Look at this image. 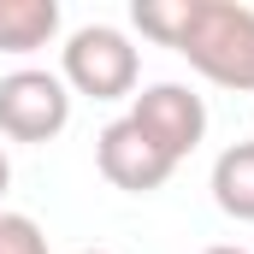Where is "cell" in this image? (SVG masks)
<instances>
[{"label":"cell","instance_id":"cell-2","mask_svg":"<svg viewBox=\"0 0 254 254\" xmlns=\"http://www.w3.org/2000/svg\"><path fill=\"white\" fill-rule=\"evenodd\" d=\"M60 77H65L71 95L125 101V95H136L142 54L130 48V36L119 24H83V30L65 36V48H60Z\"/></svg>","mask_w":254,"mask_h":254},{"label":"cell","instance_id":"cell-6","mask_svg":"<svg viewBox=\"0 0 254 254\" xmlns=\"http://www.w3.org/2000/svg\"><path fill=\"white\" fill-rule=\"evenodd\" d=\"M60 36L54 0H0V54H42Z\"/></svg>","mask_w":254,"mask_h":254},{"label":"cell","instance_id":"cell-11","mask_svg":"<svg viewBox=\"0 0 254 254\" xmlns=\"http://www.w3.org/2000/svg\"><path fill=\"white\" fill-rule=\"evenodd\" d=\"M201 254H249V249H237V243H213V249H201Z\"/></svg>","mask_w":254,"mask_h":254},{"label":"cell","instance_id":"cell-8","mask_svg":"<svg viewBox=\"0 0 254 254\" xmlns=\"http://www.w3.org/2000/svg\"><path fill=\"white\" fill-rule=\"evenodd\" d=\"M190 12H195V0H136L130 6V24L142 36H154L160 48H178L184 30H190Z\"/></svg>","mask_w":254,"mask_h":254},{"label":"cell","instance_id":"cell-4","mask_svg":"<svg viewBox=\"0 0 254 254\" xmlns=\"http://www.w3.org/2000/svg\"><path fill=\"white\" fill-rule=\"evenodd\" d=\"M130 125L142 130L166 160H190L207 136V101L195 95L190 83H148L125 113Z\"/></svg>","mask_w":254,"mask_h":254},{"label":"cell","instance_id":"cell-12","mask_svg":"<svg viewBox=\"0 0 254 254\" xmlns=\"http://www.w3.org/2000/svg\"><path fill=\"white\" fill-rule=\"evenodd\" d=\"M83 254H107V249H83Z\"/></svg>","mask_w":254,"mask_h":254},{"label":"cell","instance_id":"cell-9","mask_svg":"<svg viewBox=\"0 0 254 254\" xmlns=\"http://www.w3.org/2000/svg\"><path fill=\"white\" fill-rule=\"evenodd\" d=\"M0 254H48V231L30 213H0Z\"/></svg>","mask_w":254,"mask_h":254},{"label":"cell","instance_id":"cell-10","mask_svg":"<svg viewBox=\"0 0 254 254\" xmlns=\"http://www.w3.org/2000/svg\"><path fill=\"white\" fill-rule=\"evenodd\" d=\"M6 184H12V160H6V148H0V195H6Z\"/></svg>","mask_w":254,"mask_h":254},{"label":"cell","instance_id":"cell-5","mask_svg":"<svg viewBox=\"0 0 254 254\" xmlns=\"http://www.w3.org/2000/svg\"><path fill=\"white\" fill-rule=\"evenodd\" d=\"M95 166H101V178L113 190H125V195H154V190H166V178L178 172V160H166L130 119H113L95 136Z\"/></svg>","mask_w":254,"mask_h":254},{"label":"cell","instance_id":"cell-7","mask_svg":"<svg viewBox=\"0 0 254 254\" xmlns=\"http://www.w3.org/2000/svg\"><path fill=\"white\" fill-rule=\"evenodd\" d=\"M213 201L225 219L254 225V142H231L213 160Z\"/></svg>","mask_w":254,"mask_h":254},{"label":"cell","instance_id":"cell-3","mask_svg":"<svg viewBox=\"0 0 254 254\" xmlns=\"http://www.w3.org/2000/svg\"><path fill=\"white\" fill-rule=\"evenodd\" d=\"M71 125V89L60 71L18 65L0 77V136L12 142H54Z\"/></svg>","mask_w":254,"mask_h":254},{"label":"cell","instance_id":"cell-1","mask_svg":"<svg viewBox=\"0 0 254 254\" xmlns=\"http://www.w3.org/2000/svg\"><path fill=\"white\" fill-rule=\"evenodd\" d=\"M178 54H184L207 83L237 89V95H254V6H237V0H195Z\"/></svg>","mask_w":254,"mask_h":254}]
</instances>
